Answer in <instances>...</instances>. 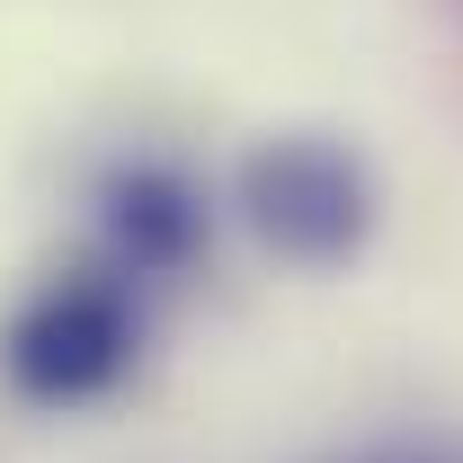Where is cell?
Here are the masks:
<instances>
[{"instance_id": "cell-1", "label": "cell", "mask_w": 463, "mask_h": 463, "mask_svg": "<svg viewBox=\"0 0 463 463\" xmlns=\"http://www.w3.org/2000/svg\"><path fill=\"white\" fill-rule=\"evenodd\" d=\"M143 356V303L116 268H62L0 321V383L27 410H90Z\"/></svg>"}, {"instance_id": "cell-2", "label": "cell", "mask_w": 463, "mask_h": 463, "mask_svg": "<svg viewBox=\"0 0 463 463\" xmlns=\"http://www.w3.org/2000/svg\"><path fill=\"white\" fill-rule=\"evenodd\" d=\"M241 223L259 232V250H277L286 268L330 277L374 241V170L365 152H347L339 134H268L241 178Z\"/></svg>"}, {"instance_id": "cell-3", "label": "cell", "mask_w": 463, "mask_h": 463, "mask_svg": "<svg viewBox=\"0 0 463 463\" xmlns=\"http://www.w3.org/2000/svg\"><path fill=\"white\" fill-rule=\"evenodd\" d=\"M99 241H108V268L125 286L187 277L214 241V196L170 152H125L99 178Z\"/></svg>"}]
</instances>
